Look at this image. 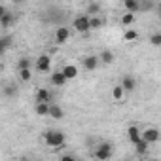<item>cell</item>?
<instances>
[{"label":"cell","instance_id":"1","mask_svg":"<svg viewBox=\"0 0 161 161\" xmlns=\"http://www.w3.org/2000/svg\"><path fill=\"white\" fill-rule=\"evenodd\" d=\"M44 140H46L47 146H53V148L64 146V133L59 131V129H47L44 133Z\"/></svg>","mask_w":161,"mask_h":161},{"label":"cell","instance_id":"2","mask_svg":"<svg viewBox=\"0 0 161 161\" xmlns=\"http://www.w3.org/2000/svg\"><path fill=\"white\" fill-rule=\"evenodd\" d=\"M91 155H93V157H97V159L106 161V159H110V157L114 155V148H112V144H110V142H101V144L97 146V150H95Z\"/></svg>","mask_w":161,"mask_h":161},{"label":"cell","instance_id":"19","mask_svg":"<svg viewBox=\"0 0 161 161\" xmlns=\"http://www.w3.org/2000/svg\"><path fill=\"white\" fill-rule=\"evenodd\" d=\"M101 61L104 63V64H112L114 63V53L110 51V49H104V51H101Z\"/></svg>","mask_w":161,"mask_h":161},{"label":"cell","instance_id":"30","mask_svg":"<svg viewBox=\"0 0 161 161\" xmlns=\"http://www.w3.org/2000/svg\"><path fill=\"white\" fill-rule=\"evenodd\" d=\"M74 159H76V155H70V153L68 155H61V161H74Z\"/></svg>","mask_w":161,"mask_h":161},{"label":"cell","instance_id":"6","mask_svg":"<svg viewBox=\"0 0 161 161\" xmlns=\"http://www.w3.org/2000/svg\"><path fill=\"white\" fill-rule=\"evenodd\" d=\"M49 80H51V86H55V87H63V86H66V82H68V78L64 76V72H63V70L53 72Z\"/></svg>","mask_w":161,"mask_h":161},{"label":"cell","instance_id":"8","mask_svg":"<svg viewBox=\"0 0 161 161\" xmlns=\"http://www.w3.org/2000/svg\"><path fill=\"white\" fill-rule=\"evenodd\" d=\"M99 63H101V57H99V55H87V57L84 59V68L93 72V70H97Z\"/></svg>","mask_w":161,"mask_h":161},{"label":"cell","instance_id":"20","mask_svg":"<svg viewBox=\"0 0 161 161\" xmlns=\"http://www.w3.org/2000/svg\"><path fill=\"white\" fill-rule=\"evenodd\" d=\"M17 93H19V89H17L15 84H8V86H4V95H6V97H17Z\"/></svg>","mask_w":161,"mask_h":161},{"label":"cell","instance_id":"3","mask_svg":"<svg viewBox=\"0 0 161 161\" xmlns=\"http://www.w3.org/2000/svg\"><path fill=\"white\" fill-rule=\"evenodd\" d=\"M74 29H76L78 32H82V34L89 32V31H91V15H87V14L78 15V17L74 19Z\"/></svg>","mask_w":161,"mask_h":161},{"label":"cell","instance_id":"10","mask_svg":"<svg viewBox=\"0 0 161 161\" xmlns=\"http://www.w3.org/2000/svg\"><path fill=\"white\" fill-rule=\"evenodd\" d=\"M127 136H129V140L135 144V142H138V140L142 138V131H140L136 125H131V127L127 129Z\"/></svg>","mask_w":161,"mask_h":161},{"label":"cell","instance_id":"32","mask_svg":"<svg viewBox=\"0 0 161 161\" xmlns=\"http://www.w3.org/2000/svg\"><path fill=\"white\" fill-rule=\"evenodd\" d=\"M155 8H157V12H159V14H161V2H159V4H157V6H155Z\"/></svg>","mask_w":161,"mask_h":161},{"label":"cell","instance_id":"24","mask_svg":"<svg viewBox=\"0 0 161 161\" xmlns=\"http://www.w3.org/2000/svg\"><path fill=\"white\" fill-rule=\"evenodd\" d=\"M31 64H32L31 57H21V59H19V63H17V70H23V68H31Z\"/></svg>","mask_w":161,"mask_h":161},{"label":"cell","instance_id":"28","mask_svg":"<svg viewBox=\"0 0 161 161\" xmlns=\"http://www.w3.org/2000/svg\"><path fill=\"white\" fill-rule=\"evenodd\" d=\"M150 44L152 46H161V32H155L150 36Z\"/></svg>","mask_w":161,"mask_h":161},{"label":"cell","instance_id":"26","mask_svg":"<svg viewBox=\"0 0 161 161\" xmlns=\"http://www.w3.org/2000/svg\"><path fill=\"white\" fill-rule=\"evenodd\" d=\"M135 21V14H131V12H127L125 15H121V25H131Z\"/></svg>","mask_w":161,"mask_h":161},{"label":"cell","instance_id":"14","mask_svg":"<svg viewBox=\"0 0 161 161\" xmlns=\"http://www.w3.org/2000/svg\"><path fill=\"white\" fill-rule=\"evenodd\" d=\"M49 118H53V119H63V118H64V110H63L59 104H51V108H49Z\"/></svg>","mask_w":161,"mask_h":161},{"label":"cell","instance_id":"9","mask_svg":"<svg viewBox=\"0 0 161 161\" xmlns=\"http://www.w3.org/2000/svg\"><path fill=\"white\" fill-rule=\"evenodd\" d=\"M68 36H70L68 29L66 27H59L57 32H55V42L57 44H64V42H68Z\"/></svg>","mask_w":161,"mask_h":161},{"label":"cell","instance_id":"23","mask_svg":"<svg viewBox=\"0 0 161 161\" xmlns=\"http://www.w3.org/2000/svg\"><path fill=\"white\" fill-rule=\"evenodd\" d=\"M101 12V4L99 2H89L87 4V15H97Z\"/></svg>","mask_w":161,"mask_h":161},{"label":"cell","instance_id":"22","mask_svg":"<svg viewBox=\"0 0 161 161\" xmlns=\"http://www.w3.org/2000/svg\"><path fill=\"white\" fill-rule=\"evenodd\" d=\"M155 8V2L153 0H140V12H150Z\"/></svg>","mask_w":161,"mask_h":161},{"label":"cell","instance_id":"18","mask_svg":"<svg viewBox=\"0 0 161 161\" xmlns=\"http://www.w3.org/2000/svg\"><path fill=\"white\" fill-rule=\"evenodd\" d=\"M61 70L64 72V76H66L68 80H72V78H76V76H78V68H76L74 64H66V66H63Z\"/></svg>","mask_w":161,"mask_h":161},{"label":"cell","instance_id":"7","mask_svg":"<svg viewBox=\"0 0 161 161\" xmlns=\"http://www.w3.org/2000/svg\"><path fill=\"white\" fill-rule=\"evenodd\" d=\"M142 138H146L150 144H153V142H157V140L161 138V133H159V129H155V127H148L146 131H142Z\"/></svg>","mask_w":161,"mask_h":161},{"label":"cell","instance_id":"5","mask_svg":"<svg viewBox=\"0 0 161 161\" xmlns=\"http://www.w3.org/2000/svg\"><path fill=\"white\" fill-rule=\"evenodd\" d=\"M14 23H15V15L14 14H10L6 8L0 10V27H2V29H10Z\"/></svg>","mask_w":161,"mask_h":161},{"label":"cell","instance_id":"21","mask_svg":"<svg viewBox=\"0 0 161 161\" xmlns=\"http://www.w3.org/2000/svg\"><path fill=\"white\" fill-rule=\"evenodd\" d=\"M19 72V80L21 82H31L32 80V70L31 68H23V70H17Z\"/></svg>","mask_w":161,"mask_h":161},{"label":"cell","instance_id":"11","mask_svg":"<svg viewBox=\"0 0 161 161\" xmlns=\"http://www.w3.org/2000/svg\"><path fill=\"white\" fill-rule=\"evenodd\" d=\"M121 86H123V89L125 91H135V87H136V80L133 78V76H123L121 78Z\"/></svg>","mask_w":161,"mask_h":161},{"label":"cell","instance_id":"4","mask_svg":"<svg viewBox=\"0 0 161 161\" xmlns=\"http://www.w3.org/2000/svg\"><path fill=\"white\" fill-rule=\"evenodd\" d=\"M36 72H40V74H47L49 70H51V59H49V55L47 53H44V55H40L38 59H36Z\"/></svg>","mask_w":161,"mask_h":161},{"label":"cell","instance_id":"12","mask_svg":"<svg viewBox=\"0 0 161 161\" xmlns=\"http://www.w3.org/2000/svg\"><path fill=\"white\" fill-rule=\"evenodd\" d=\"M123 6L127 12L136 14V12H140V0H123Z\"/></svg>","mask_w":161,"mask_h":161},{"label":"cell","instance_id":"16","mask_svg":"<svg viewBox=\"0 0 161 161\" xmlns=\"http://www.w3.org/2000/svg\"><path fill=\"white\" fill-rule=\"evenodd\" d=\"M49 108H51V104L49 103H36V114L38 116H49Z\"/></svg>","mask_w":161,"mask_h":161},{"label":"cell","instance_id":"25","mask_svg":"<svg viewBox=\"0 0 161 161\" xmlns=\"http://www.w3.org/2000/svg\"><path fill=\"white\" fill-rule=\"evenodd\" d=\"M104 25V21L101 19V17H97V15H91V31H97V29H101Z\"/></svg>","mask_w":161,"mask_h":161},{"label":"cell","instance_id":"13","mask_svg":"<svg viewBox=\"0 0 161 161\" xmlns=\"http://www.w3.org/2000/svg\"><path fill=\"white\" fill-rule=\"evenodd\" d=\"M36 103H51V93H49L46 87L38 89V91H36Z\"/></svg>","mask_w":161,"mask_h":161},{"label":"cell","instance_id":"31","mask_svg":"<svg viewBox=\"0 0 161 161\" xmlns=\"http://www.w3.org/2000/svg\"><path fill=\"white\" fill-rule=\"evenodd\" d=\"M12 2H14V4H23L25 0H12Z\"/></svg>","mask_w":161,"mask_h":161},{"label":"cell","instance_id":"17","mask_svg":"<svg viewBox=\"0 0 161 161\" xmlns=\"http://www.w3.org/2000/svg\"><path fill=\"white\" fill-rule=\"evenodd\" d=\"M125 93H127V91L123 89L121 84H119V86H114V89H112V97H114V101H118V103H121V99H123Z\"/></svg>","mask_w":161,"mask_h":161},{"label":"cell","instance_id":"27","mask_svg":"<svg viewBox=\"0 0 161 161\" xmlns=\"http://www.w3.org/2000/svg\"><path fill=\"white\" fill-rule=\"evenodd\" d=\"M136 38H138V32H136V31H127V32L123 34V40H127V42L136 40Z\"/></svg>","mask_w":161,"mask_h":161},{"label":"cell","instance_id":"15","mask_svg":"<svg viewBox=\"0 0 161 161\" xmlns=\"http://www.w3.org/2000/svg\"><path fill=\"white\" fill-rule=\"evenodd\" d=\"M148 148H150V142H148L146 138H140L138 142H135V150H136L138 155H144V153L148 152Z\"/></svg>","mask_w":161,"mask_h":161},{"label":"cell","instance_id":"29","mask_svg":"<svg viewBox=\"0 0 161 161\" xmlns=\"http://www.w3.org/2000/svg\"><path fill=\"white\" fill-rule=\"evenodd\" d=\"M10 40H12L10 36H4V38H2V46H0V53H4V51L8 49V46H10Z\"/></svg>","mask_w":161,"mask_h":161}]
</instances>
